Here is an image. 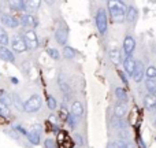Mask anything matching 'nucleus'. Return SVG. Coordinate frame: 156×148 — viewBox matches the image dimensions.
<instances>
[{
  "instance_id": "1",
  "label": "nucleus",
  "mask_w": 156,
  "mask_h": 148,
  "mask_svg": "<svg viewBox=\"0 0 156 148\" xmlns=\"http://www.w3.org/2000/svg\"><path fill=\"white\" fill-rule=\"evenodd\" d=\"M108 8H110V15L115 23H122L126 19L127 8L122 2H108Z\"/></svg>"
},
{
  "instance_id": "2",
  "label": "nucleus",
  "mask_w": 156,
  "mask_h": 148,
  "mask_svg": "<svg viewBox=\"0 0 156 148\" xmlns=\"http://www.w3.org/2000/svg\"><path fill=\"white\" fill-rule=\"evenodd\" d=\"M41 104H43V102H41L40 95H33L32 97H29V99L25 102L23 107H25L26 113H37L41 108Z\"/></svg>"
},
{
  "instance_id": "3",
  "label": "nucleus",
  "mask_w": 156,
  "mask_h": 148,
  "mask_svg": "<svg viewBox=\"0 0 156 148\" xmlns=\"http://www.w3.org/2000/svg\"><path fill=\"white\" fill-rule=\"evenodd\" d=\"M96 27L100 32V34H105L108 30V22H107V14L103 8H100L96 14Z\"/></svg>"
},
{
  "instance_id": "4",
  "label": "nucleus",
  "mask_w": 156,
  "mask_h": 148,
  "mask_svg": "<svg viewBox=\"0 0 156 148\" xmlns=\"http://www.w3.org/2000/svg\"><path fill=\"white\" fill-rule=\"evenodd\" d=\"M67 37H69V29L66 27L65 23H60L59 26H58L56 32H55V38H56L58 44L65 45V44L67 43Z\"/></svg>"
},
{
  "instance_id": "5",
  "label": "nucleus",
  "mask_w": 156,
  "mask_h": 148,
  "mask_svg": "<svg viewBox=\"0 0 156 148\" xmlns=\"http://www.w3.org/2000/svg\"><path fill=\"white\" fill-rule=\"evenodd\" d=\"M23 38L27 44V48L36 49L38 47V38H37V34H36L34 30H26L23 34Z\"/></svg>"
},
{
  "instance_id": "6",
  "label": "nucleus",
  "mask_w": 156,
  "mask_h": 148,
  "mask_svg": "<svg viewBox=\"0 0 156 148\" xmlns=\"http://www.w3.org/2000/svg\"><path fill=\"white\" fill-rule=\"evenodd\" d=\"M11 47L15 52H25L27 49V44L22 36H14L11 40Z\"/></svg>"
},
{
  "instance_id": "7",
  "label": "nucleus",
  "mask_w": 156,
  "mask_h": 148,
  "mask_svg": "<svg viewBox=\"0 0 156 148\" xmlns=\"http://www.w3.org/2000/svg\"><path fill=\"white\" fill-rule=\"evenodd\" d=\"M136 66H137V62H136L132 56H126V58H125V60H123V70H125V73H126L127 75H130V77H133V75H134Z\"/></svg>"
},
{
  "instance_id": "8",
  "label": "nucleus",
  "mask_w": 156,
  "mask_h": 148,
  "mask_svg": "<svg viewBox=\"0 0 156 148\" xmlns=\"http://www.w3.org/2000/svg\"><path fill=\"white\" fill-rule=\"evenodd\" d=\"M0 21L4 26L7 27H16L19 25V21L16 18H14L10 14H0Z\"/></svg>"
},
{
  "instance_id": "9",
  "label": "nucleus",
  "mask_w": 156,
  "mask_h": 148,
  "mask_svg": "<svg viewBox=\"0 0 156 148\" xmlns=\"http://www.w3.org/2000/svg\"><path fill=\"white\" fill-rule=\"evenodd\" d=\"M136 48V40L132 37V36H126L123 40V51L127 56H132V52L134 51Z\"/></svg>"
},
{
  "instance_id": "10",
  "label": "nucleus",
  "mask_w": 156,
  "mask_h": 148,
  "mask_svg": "<svg viewBox=\"0 0 156 148\" xmlns=\"http://www.w3.org/2000/svg\"><path fill=\"white\" fill-rule=\"evenodd\" d=\"M22 23H23V26L27 27V30H33L38 25V22H37V18H36L34 15L26 14V15L22 18Z\"/></svg>"
},
{
  "instance_id": "11",
  "label": "nucleus",
  "mask_w": 156,
  "mask_h": 148,
  "mask_svg": "<svg viewBox=\"0 0 156 148\" xmlns=\"http://www.w3.org/2000/svg\"><path fill=\"white\" fill-rule=\"evenodd\" d=\"M40 126H34L30 129V132L27 133V137H29V141L34 146L40 144Z\"/></svg>"
},
{
  "instance_id": "12",
  "label": "nucleus",
  "mask_w": 156,
  "mask_h": 148,
  "mask_svg": "<svg viewBox=\"0 0 156 148\" xmlns=\"http://www.w3.org/2000/svg\"><path fill=\"white\" fill-rule=\"evenodd\" d=\"M0 59L5 60V62H10V63L15 62V56H14L12 52L7 47H2V45H0Z\"/></svg>"
},
{
  "instance_id": "13",
  "label": "nucleus",
  "mask_w": 156,
  "mask_h": 148,
  "mask_svg": "<svg viewBox=\"0 0 156 148\" xmlns=\"http://www.w3.org/2000/svg\"><path fill=\"white\" fill-rule=\"evenodd\" d=\"M144 77H145V71H144V66H143V63H141V62H137L134 75H133V80H134L136 82H141Z\"/></svg>"
},
{
  "instance_id": "14",
  "label": "nucleus",
  "mask_w": 156,
  "mask_h": 148,
  "mask_svg": "<svg viewBox=\"0 0 156 148\" xmlns=\"http://www.w3.org/2000/svg\"><path fill=\"white\" fill-rule=\"evenodd\" d=\"M144 107H145L147 110H152V108L156 107V95L148 93L144 97Z\"/></svg>"
},
{
  "instance_id": "15",
  "label": "nucleus",
  "mask_w": 156,
  "mask_h": 148,
  "mask_svg": "<svg viewBox=\"0 0 156 148\" xmlns=\"http://www.w3.org/2000/svg\"><path fill=\"white\" fill-rule=\"evenodd\" d=\"M138 18V11L136 7H133V5H130L129 8H127V14H126V19L127 22H130V23H134L136 21H137Z\"/></svg>"
},
{
  "instance_id": "16",
  "label": "nucleus",
  "mask_w": 156,
  "mask_h": 148,
  "mask_svg": "<svg viewBox=\"0 0 156 148\" xmlns=\"http://www.w3.org/2000/svg\"><path fill=\"white\" fill-rule=\"evenodd\" d=\"M71 114H74L76 117H81L83 114V106L81 102H73L71 104Z\"/></svg>"
},
{
  "instance_id": "17",
  "label": "nucleus",
  "mask_w": 156,
  "mask_h": 148,
  "mask_svg": "<svg viewBox=\"0 0 156 148\" xmlns=\"http://www.w3.org/2000/svg\"><path fill=\"white\" fill-rule=\"evenodd\" d=\"M126 113H127V108H126L125 103H118V104L115 106V115L118 117V118H123V117L126 115Z\"/></svg>"
},
{
  "instance_id": "18",
  "label": "nucleus",
  "mask_w": 156,
  "mask_h": 148,
  "mask_svg": "<svg viewBox=\"0 0 156 148\" xmlns=\"http://www.w3.org/2000/svg\"><path fill=\"white\" fill-rule=\"evenodd\" d=\"M108 54H110V59L112 60L114 65H119V62H121V54H119V49L118 48H111Z\"/></svg>"
},
{
  "instance_id": "19",
  "label": "nucleus",
  "mask_w": 156,
  "mask_h": 148,
  "mask_svg": "<svg viewBox=\"0 0 156 148\" xmlns=\"http://www.w3.org/2000/svg\"><path fill=\"white\" fill-rule=\"evenodd\" d=\"M8 5L15 11H25V2H21V0H12L8 3Z\"/></svg>"
},
{
  "instance_id": "20",
  "label": "nucleus",
  "mask_w": 156,
  "mask_h": 148,
  "mask_svg": "<svg viewBox=\"0 0 156 148\" xmlns=\"http://www.w3.org/2000/svg\"><path fill=\"white\" fill-rule=\"evenodd\" d=\"M8 43H10V38H8L7 32H5V29L3 26H0V45L5 47Z\"/></svg>"
},
{
  "instance_id": "21",
  "label": "nucleus",
  "mask_w": 156,
  "mask_h": 148,
  "mask_svg": "<svg viewBox=\"0 0 156 148\" xmlns=\"http://www.w3.org/2000/svg\"><path fill=\"white\" fill-rule=\"evenodd\" d=\"M145 88H147V91H148V93L156 95V80H147Z\"/></svg>"
},
{
  "instance_id": "22",
  "label": "nucleus",
  "mask_w": 156,
  "mask_h": 148,
  "mask_svg": "<svg viewBox=\"0 0 156 148\" xmlns=\"http://www.w3.org/2000/svg\"><path fill=\"white\" fill-rule=\"evenodd\" d=\"M115 95H116V97L121 100V103H126L127 102V93H126V91H125L123 88H116L115 89Z\"/></svg>"
},
{
  "instance_id": "23",
  "label": "nucleus",
  "mask_w": 156,
  "mask_h": 148,
  "mask_svg": "<svg viewBox=\"0 0 156 148\" xmlns=\"http://www.w3.org/2000/svg\"><path fill=\"white\" fill-rule=\"evenodd\" d=\"M78 121H80V117H76L74 114H71V113L67 115V124H69V126L73 128V129L78 125Z\"/></svg>"
},
{
  "instance_id": "24",
  "label": "nucleus",
  "mask_w": 156,
  "mask_h": 148,
  "mask_svg": "<svg viewBox=\"0 0 156 148\" xmlns=\"http://www.w3.org/2000/svg\"><path fill=\"white\" fill-rule=\"evenodd\" d=\"M76 54H77L76 49L71 48V47H65V48H63V56L67 58V59L74 58V56H76Z\"/></svg>"
},
{
  "instance_id": "25",
  "label": "nucleus",
  "mask_w": 156,
  "mask_h": 148,
  "mask_svg": "<svg viewBox=\"0 0 156 148\" xmlns=\"http://www.w3.org/2000/svg\"><path fill=\"white\" fill-rule=\"evenodd\" d=\"M145 77L147 80H156V67L155 66H149L145 70Z\"/></svg>"
},
{
  "instance_id": "26",
  "label": "nucleus",
  "mask_w": 156,
  "mask_h": 148,
  "mask_svg": "<svg viewBox=\"0 0 156 148\" xmlns=\"http://www.w3.org/2000/svg\"><path fill=\"white\" fill-rule=\"evenodd\" d=\"M40 5V2H25V10L27 11H36Z\"/></svg>"
},
{
  "instance_id": "27",
  "label": "nucleus",
  "mask_w": 156,
  "mask_h": 148,
  "mask_svg": "<svg viewBox=\"0 0 156 148\" xmlns=\"http://www.w3.org/2000/svg\"><path fill=\"white\" fill-rule=\"evenodd\" d=\"M119 146V148H137L132 141H127V140H121L116 143Z\"/></svg>"
},
{
  "instance_id": "28",
  "label": "nucleus",
  "mask_w": 156,
  "mask_h": 148,
  "mask_svg": "<svg viewBox=\"0 0 156 148\" xmlns=\"http://www.w3.org/2000/svg\"><path fill=\"white\" fill-rule=\"evenodd\" d=\"M47 104H48L49 110H55V108H56V100H55V97L49 96L48 99H47Z\"/></svg>"
},
{
  "instance_id": "29",
  "label": "nucleus",
  "mask_w": 156,
  "mask_h": 148,
  "mask_svg": "<svg viewBox=\"0 0 156 148\" xmlns=\"http://www.w3.org/2000/svg\"><path fill=\"white\" fill-rule=\"evenodd\" d=\"M48 54H49V56H51L52 59H59V58H60L58 49H55V48H49L48 49Z\"/></svg>"
},
{
  "instance_id": "30",
  "label": "nucleus",
  "mask_w": 156,
  "mask_h": 148,
  "mask_svg": "<svg viewBox=\"0 0 156 148\" xmlns=\"http://www.w3.org/2000/svg\"><path fill=\"white\" fill-rule=\"evenodd\" d=\"M44 147H45V148H55V141L51 140V139H48V140H45Z\"/></svg>"
},
{
  "instance_id": "31",
  "label": "nucleus",
  "mask_w": 156,
  "mask_h": 148,
  "mask_svg": "<svg viewBox=\"0 0 156 148\" xmlns=\"http://www.w3.org/2000/svg\"><path fill=\"white\" fill-rule=\"evenodd\" d=\"M74 139L77 140V144H80V146L82 144V137H81L80 135H74Z\"/></svg>"
},
{
  "instance_id": "32",
  "label": "nucleus",
  "mask_w": 156,
  "mask_h": 148,
  "mask_svg": "<svg viewBox=\"0 0 156 148\" xmlns=\"http://www.w3.org/2000/svg\"><path fill=\"white\" fill-rule=\"evenodd\" d=\"M107 148H119V146L116 143H112V141H111V143L107 144Z\"/></svg>"
},
{
  "instance_id": "33",
  "label": "nucleus",
  "mask_w": 156,
  "mask_h": 148,
  "mask_svg": "<svg viewBox=\"0 0 156 148\" xmlns=\"http://www.w3.org/2000/svg\"><path fill=\"white\" fill-rule=\"evenodd\" d=\"M119 75H121V78L123 80V82H127V80H126V77H125V74H123V73H119Z\"/></svg>"
},
{
  "instance_id": "34",
  "label": "nucleus",
  "mask_w": 156,
  "mask_h": 148,
  "mask_svg": "<svg viewBox=\"0 0 156 148\" xmlns=\"http://www.w3.org/2000/svg\"><path fill=\"white\" fill-rule=\"evenodd\" d=\"M155 125H156V121H155Z\"/></svg>"
},
{
  "instance_id": "35",
  "label": "nucleus",
  "mask_w": 156,
  "mask_h": 148,
  "mask_svg": "<svg viewBox=\"0 0 156 148\" xmlns=\"http://www.w3.org/2000/svg\"><path fill=\"white\" fill-rule=\"evenodd\" d=\"M155 108H156V107H155Z\"/></svg>"
}]
</instances>
